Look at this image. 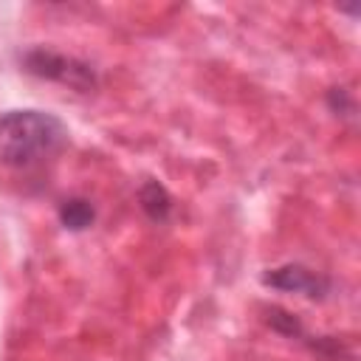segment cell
Masks as SVG:
<instances>
[{
  "instance_id": "1",
  "label": "cell",
  "mask_w": 361,
  "mask_h": 361,
  "mask_svg": "<svg viewBox=\"0 0 361 361\" xmlns=\"http://www.w3.org/2000/svg\"><path fill=\"white\" fill-rule=\"evenodd\" d=\"M68 144V127L45 110L0 113V164L8 169H39L54 161Z\"/></svg>"
},
{
  "instance_id": "2",
  "label": "cell",
  "mask_w": 361,
  "mask_h": 361,
  "mask_svg": "<svg viewBox=\"0 0 361 361\" xmlns=\"http://www.w3.org/2000/svg\"><path fill=\"white\" fill-rule=\"evenodd\" d=\"M20 68L37 79L56 82L79 93H93L99 87V73L87 59H79L54 48H42V45L25 48L20 54Z\"/></svg>"
},
{
  "instance_id": "3",
  "label": "cell",
  "mask_w": 361,
  "mask_h": 361,
  "mask_svg": "<svg viewBox=\"0 0 361 361\" xmlns=\"http://www.w3.org/2000/svg\"><path fill=\"white\" fill-rule=\"evenodd\" d=\"M262 285L282 293H302L307 299H324L330 293V279L302 262H285V265L268 268L262 274Z\"/></svg>"
},
{
  "instance_id": "4",
  "label": "cell",
  "mask_w": 361,
  "mask_h": 361,
  "mask_svg": "<svg viewBox=\"0 0 361 361\" xmlns=\"http://www.w3.org/2000/svg\"><path fill=\"white\" fill-rule=\"evenodd\" d=\"M138 206H141V212L152 223H166L169 214H172V197H169L166 186L158 183V180H152V178L141 183V189H138Z\"/></svg>"
},
{
  "instance_id": "5",
  "label": "cell",
  "mask_w": 361,
  "mask_h": 361,
  "mask_svg": "<svg viewBox=\"0 0 361 361\" xmlns=\"http://www.w3.org/2000/svg\"><path fill=\"white\" fill-rule=\"evenodd\" d=\"M56 217H59V223H62L68 231H85V228H90L93 220H96V206H93L87 197L73 195V197H65V200L59 203Z\"/></svg>"
},
{
  "instance_id": "6",
  "label": "cell",
  "mask_w": 361,
  "mask_h": 361,
  "mask_svg": "<svg viewBox=\"0 0 361 361\" xmlns=\"http://www.w3.org/2000/svg\"><path fill=\"white\" fill-rule=\"evenodd\" d=\"M302 344L316 361H355V350L338 336H307L305 333Z\"/></svg>"
},
{
  "instance_id": "7",
  "label": "cell",
  "mask_w": 361,
  "mask_h": 361,
  "mask_svg": "<svg viewBox=\"0 0 361 361\" xmlns=\"http://www.w3.org/2000/svg\"><path fill=\"white\" fill-rule=\"evenodd\" d=\"M265 322H268V327L274 330V333H279V336H285V338H296V341H302L305 338V324H302V319L296 316V313H290V310H285V307H276V305H271L268 310H265Z\"/></svg>"
},
{
  "instance_id": "8",
  "label": "cell",
  "mask_w": 361,
  "mask_h": 361,
  "mask_svg": "<svg viewBox=\"0 0 361 361\" xmlns=\"http://www.w3.org/2000/svg\"><path fill=\"white\" fill-rule=\"evenodd\" d=\"M327 104H330V110L336 116H353V110H355V102H353L347 87H333L327 93Z\"/></svg>"
}]
</instances>
